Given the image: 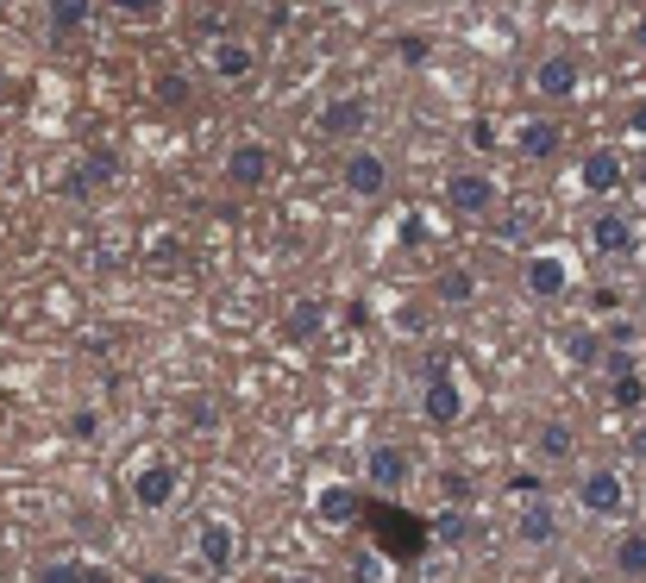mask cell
Wrapping results in <instances>:
<instances>
[{"mask_svg":"<svg viewBox=\"0 0 646 583\" xmlns=\"http://www.w3.org/2000/svg\"><path fill=\"white\" fill-rule=\"evenodd\" d=\"M578 508H584L590 521H622L627 515V477L615 465H590L578 477Z\"/></svg>","mask_w":646,"mask_h":583,"instance_id":"cell-1","label":"cell"},{"mask_svg":"<svg viewBox=\"0 0 646 583\" xmlns=\"http://www.w3.org/2000/svg\"><path fill=\"white\" fill-rule=\"evenodd\" d=\"M177 496H182V465L177 458H145V465L133 470V502L145 508V515H163Z\"/></svg>","mask_w":646,"mask_h":583,"instance_id":"cell-2","label":"cell"},{"mask_svg":"<svg viewBox=\"0 0 646 583\" xmlns=\"http://www.w3.org/2000/svg\"><path fill=\"white\" fill-rule=\"evenodd\" d=\"M220 176H226L233 189H264L276 176V151L264 138H239L233 151H226V163H220Z\"/></svg>","mask_w":646,"mask_h":583,"instance_id":"cell-3","label":"cell"},{"mask_svg":"<svg viewBox=\"0 0 646 583\" xmlns=\"http://www.w3.org/2000/svg\"><path fill=\"white\" fill-rule=\"evenodd\" d=\"M339 182H346V194H358V201H377V194H390V157L352 145L346 163H339Z\"/></svg>","mask_w":646,"mask_h":583,"instance_id":"cell-4","label":"cell"},{"mask_svg":"<svg viewBox=\"0 0 646 583\" xmlns=\"http://www.w3.org/2000/svg\"><path fill=\"white\" fill-rule=\"evenodd\" d=\"M559 533H565V515H559L552 496H528V502L515 508V540H521V545L540 552V545H552Z\"/></svg>","mask_w":646,"mask_h":583,"instance_id":"cell-5","label":"cell"},{"mask_svg":"<svg viewBox=\"0 0 646 583\" xmlns=\"http://www.w3.org/2000/svg\"><path fill=\"white\" fill-rule=\"evenodd\" d=\"M320 138H339V145H352V138H364L371 132V100L364 95H339V100H327L320 107Z\"/></svg>","mask_w":646,"mask_h":583,"instance_id":"cell-6","label":"cell"},{"mask_svg":"<svg viewBox=\"0 0 646 583\" xmlns=\"http://www.w3.org/2000/svg\"><path fill=\"white\" fill-rule=\"evenodd\" d=\"M571 257L565 252H540V257H528V271H521V283H528V295L533 301H565L571 295Z\"/></svg>","mask_w":646,"mask_h":583,"instance_id":"cell-7","label":"cell"},{"mask_svg":"<svg viewBox=\"0 0 646 583\" xmlns=\"http://www.w3.org/2000/svg\"><path fill=\"white\" fill-rule=\"evenodd\" d=\"M421 421H427V427H458V421H465V389H458V377L433 370L427 389H421Z\"/></svg>","mask_w":646,"mask_h":583,"instance_id":"cell-8","label":"cell"},{"mask_svg":"<svg viewBox=\"0 0 646 583\" xmlns=\"http://www.w3.org/2000/svg\"><path fill=\"white\" fill-rule=\"evenodd\" d=\"M195 559L214 571V577H226L239 564V527L233 521H201L195 527Z\"/></svg>","mask_w":646,"mask_h":583,"instance_id":"cell-9","label":"cell"},{"mask_svg":"<svg viewBox=\"0 0 646 583\" xmlns=\"http://www.w3.org/2000/svg\"><path fill=\"white\" fill-rule=\"evenodd\" d=\"M446 201L465 220H484V214H496V182L484 170H458V176H446Z\"/></svg>","mask_w":646,"mask_h":583,"instance_id":"cell-10","label":"cell"},{"mask_svg":"<svg viewBox=\"0 0 646 583\" xmlns=\"http://www.w3.org/2000/svg\"><path fill=\"white\" fill-rule=\"evenodd\" d=\"M584 239H590L596 257H622V252H634V220H627L622 208H596L590 226H584Z\"/></svg>","mask_w":646,"mask_h":583,"instance_id":"cell-11","label":"cell"},{"mask_svg":"<svg viewBox=\"0 0 646 583\" xmlns=\"http://www.w3.org/2000/svg\"><path fill=\"white\" fill-rule=\"evenodd\" d=\"M409 477H414V452H409V446L383 439V446L364 452V484H377V489H402Z\"/></svg>","mask_w":646,"mask_h":583,"instance_id":"cell-12","label":"cell"},{"mask_svg":"<svg viewBox=\"0 0 646 583\" xmlns=\"http://www.w3.org/2000/svg\"><path fill=\"white\" fill-rule=\"evenodd\" d=\"M622 176H627V163H622L615 145H596V151H584V163H578V182H584V194H596V201H608V194L622 189Z\"/></svg>","mask_w":646,"mask_h":583,"instance_id":"cell-13","label":"cell"},{"mask_svg":"<svg viewBox=\"0 0 646 583\" xmlns=\"http://www.w3.org/2000/svg\"><path fill=\"white\" fill-rule=\"evenodd\" d=\"M578 57H565V51H552V57H540L533 63V95L540 100H571L578 95Z\"/></svg>","mask_w":646,"mask_h":583,"instance_id":"cell-14","label":"cell"},{"mask_svg":"<svg viewBox=\"0 0 646 583\" xmlns=\"http://www.w3.org/2000/svg\"><path fill=\"white\" fill-rule=\"evenodd\" d=\"M559 145H565V132H559L552 119H521V126H515V151L528 157V163H552Z\"/></svg>","mask_w":646,"mask_h":583,"instance_id":"cell-15","label":"cell"},{"mask_svg":"<svg viewBox=\"0 0 646 583\" xmlns=\"http://www.w3.org/2000/svg\"><path fill=\"white\" fill-rule=\"evenodd\" d=\"M208 63H214L220 82H252L257 76V51L245 39H214V57Z\"/></svg>","mask_w":646,"mask_h":583,"instance_id":"cell-16","label":"cell"},{"mask_svg":"<svg viewBox=\"0 0 646 583\" xmlns=\"http://www.w3.org/2000/svg\"><path fill=\"white\" fill-rule=\"evenodd\" d=\"M608 571H615V583H646V533H640V527H627L622 540H615Z\"/></svg>","mask_w":646,"mask_h":583,"instance_id":"cell-17","label":"cell"},{"mask_svg":"<svg viewBox=\"0 0 646 583\" xmlns=\"http://www.w3.org/2000/svg\"><path fill=\"white\" fill-rule=\"evenodd\" d=\"M533 452H540V465H571L578 458V433L565 421H540L533 427Z\"/></svg>","mask_w":646,"mask_h":583,"instance_id":"cell-18","label":"cell"},{"mask_svg":"<svg viewBox=\"0 0 646 583\" xmlns=\"http://www.w3.org/2000/svg\"><path fill=\"white\" fill-rule=\"evenodd\" d=\"M114 176H119V157L114 151H88L76 163V176H70V194H95V189H107Z\"/></svg>","mask_w":646,"mask_h":583,"instance_id":"cell-19","label":"cell"},{"mask_svg":"<svg viewBox=\"0 0 646 583\" xmlns=\"http://www.w3.org/2000/svg\"><path fill=\"white\" fill-rule=\"evenodd\" d=\"M88 20H95V0H51V32H57V39L82 32Z\"/></svg>","mask_w":646,"mask_h":583,"instance_id":"cell-20","label":"cell"},{"mask_svg":"<svg viewBox=\"0 0 646 583\" xmlns=\"http://www.w3.org/2000/svg\"><path fill=\"white\" fill-rule=\"evenodd\" d=\"M358 515H364V502H358L352 489H320V521L346 527V521H358Z\"/></svg>","mask_w":646,"mask_h":583,"instance_id":"cell-21","label":"cell"},{"mask_svg":"<svg viewBox=\"0 0 646 583\" xmlns=\"http://www.w3.org/2000/svg\"><path fill=\"white\" fill-rule=\"evenodd\" d=\"M433 289H440V301H446V308H465L470 295H477V276H470V271H440V283H433Z\"/></svg>","mask_w":646,"mask_h":583,"instance_id":"cell-22","label":"cell"},{"mask_svg":"<svg viewBox=\"0 0 646 583\" xmlns=\"http://www.w3.org/2000/svg\"><path fill=\"white\" fill-rule=\"evenodd\" d=\"M565 358H571V364H603V339H596L590 327L565 332Z\"/></svg>","mask_w":646,"mask_h":583,"instance_id":"cell-23","label":"cell"},{"mask_svg":"<svg viewBox=\"0 0 646 583\" xmlns=\"http://www.w3.org/2000/svg\"><path fill=\"white\" fill-rule=\"evenodd\" d=\"M440 496H446L452 508H470V496H477L470 470H440Z\"/></svg>","mask_w":646,"mask_h":583,"instance_id":"cell-24","label":"cell"},{"mask_svg":"<svg viewBox=\"0 0 646 583\" xmlns=\"http://www.w3.org/2000/svg\"><path fill=\"white\" fill-rule=\"evenodd\" d=\"M39 583H107L100 571H88V564H44Z\"/></svg>","mask_w":646,"mask_h":583,"instance_id":"cell-25","label":"cell"},{"mask_svg":"<svg viewBox=\"0 0 646 583\" xmlns=\"http://www.w3.org/2000/svg\"><path fill=\"white\" fill-rule=\"evenodd\" d=\"M608 389H615V409H627V414L646 402V377H640V370H634V377H615Z\"/></svg>","mask_w":646,"mask_h":583,"instance_id":"cell-26","label":"cell"},{"mask_svg":"<svg viewBox=\"0 0 646 583\" xmlns=\"http://www.w3.org/2000/svg\"><path fill=\"white\" fill-rule=\"evenodd\" d=\"M151 88H157V100H163V107H189V82H182L177 70H163Z\"/></svg>","mask_w":646,"mask_h":583,"instance_id":"cell-27","label":"cell"},{"mask_svg":"<svg viewBox=\"0 0 646 583\" xmlns=\"http://www.w3.org/2000/svg\"><path fill=\"white\" fill-rule=\"evenodd\" d=\"M433 533H440V540H446V545L470 540V515H458V508H446V515H440V521H433Z\"/></svg>","mask_w":646,"mask_h":583,"instance_id":"cell-28","label":"cell"},{"mask_svg":"<svg viewBox=\"0 0 646 583\" xmlns=\"http://www.w3.org/2000/svg\"><path fill=\"white\" fill-rule=\"evenodd\" d=\"M63 433H70L76 446H88V439L100 433V414H88V409H82V414H70V427H63Z\"/></svg>","mask_w":646,"mask_h":583,"instance_id":"cell-29","label":"cell"},{"mask_svg":"<svg viewBox=\"0 0 646 583\" xmlns=\"http://www.w3.org/2000/svg\"><path fill=\"white\" fill-rule=\"evenodd\" d=\"M114 13H126V20H151V13H163V0H114Z\"/></svg>","mask_w":646,"mask_h":583,"instance_id":"cell-30","label":"cell"},{"mask_svg":"<svg viewBox=\"0 0 646 583\" xmlns=\"http://www.w3.org/2000/svg\"><path fill=\"white\" fill-rule=\"evenodd\" d=\"M314 327H320V308H295L289 314V332H295V339H308Z\"/></svg>","mask_w":646,"mask_h":583,"instance_id":"cell-31","label":"cell"},{"mask_svg":"<svg viewBox=\"0 0 646 583\" xmlns=\"http://www.w3.org/2000/svg\"><path fill=\"white\" fill-rule=\"evenodd\" d=\"M603 339H608V346H634V320H608Z\"/></svg>","mask_w":646,"mask_h":583,"instance_id":"cell-32","label":"cell"},{"mask_svg":"<svg viewBox=\"0 0 646 583\" xmlns=\"http://www.w3.org/2000/svg\"><path fill=\"white\" fill-rule=\"evenodd\" d=\"M515 489H521V496H540V477H533V470H521V477H509V496Z\"/></svg>","mask_w":646,"mask_h":583,"instance_id":"cell-33","label":"cell"},{"mask_svg":"<svg viewBox=\"0 0 646 583\" xmlns=\"http://www.w3.org/2000/svg\"><path fill=\"white\" fill-rule=\"evenodd\" d=\"M634 452H640V458H646V427H640V433H634Z\"/></svg>","mask_w":646,"mask_h":583,"instance_id":"cell-34","label":"cell"},{"mask_svg":"<svg viewBox=\"0 0 646 583\" xmlns=\"http://www.w3.org/2000/svg\"><path fill=\"white\" fill-rule=\"evenodd\" d=\"M634 44H646V20H640V25H634Z\"/></svg>","mask_w":646,"mask_h":583,"instance_id":"cell-35","label":"cell"},{"mask_svg":"<svg viewBox=\"0 0 646 583\" xmlns=\"http://www.w3.org/2000/svg\"><path fill=\"white\" fill-rule=\"evenodd\" d=\"M138 583H170V577H157V571H151V577H138Z\"/></svg>","mask_w":646,"mask_h":583,"instance_id":"cell-36","label":"cell"},{"mask_svg":"<svg viewBox=\"0 0 646 583\" xmlns=\"http://www.w3.org/2000/svg\"><path fill=\"white\" fill-rule=\"evenodd\" d=\"M578 583H608V577H578Z\"/></svg>","mask_w":646,"mask_h":583,"instance_id":"cell-37","label":"cell"},{"mask_svg":"<svg viewBox=\"0 0 646 583\" xmlns=\"http://www.w3.org/2000/svg\"><path fill=\"white\" fill-rule=\"evenodd\" d=\"M0 176H7V151H0Z\"/></svg>","mask_w":646,"mask_h":583,"instance_id":"cell-38","label":"cell"},{"mask_svg":"<svg viewBox=\"0 0 646 583\" xmlns=\"http://www.w3.org/2000/svg\"><path fill=\"white\" fill-rule=\"evenodd\" d=\"M640 182H646V170H640Z\"/></svg>","mask_w":646,"mask_h":583,"instance_id":"cell-39","label":"cell"},{"mask_svg":"<svg viewBox=\"0 0 646 583\" xmlns=\"http://www.w3.org/2000/svg\"><path fill=\"white\" fill-rule=\"evenodd\" d=\"M0 7H7V0H0Z\"/></svg>","mask_w":646,"mask_h":583,"instance_id":"cell-40","label":"cell"}]
</instances>
